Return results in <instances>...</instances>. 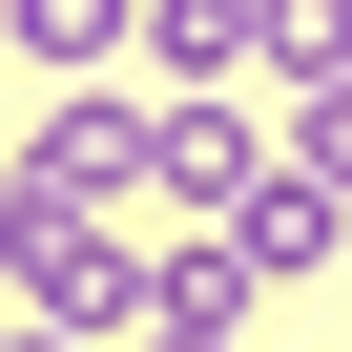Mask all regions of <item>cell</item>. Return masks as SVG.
<instances>
[{
  "mask_svg": "<svg viewBox=\"0 0 352 352\" xmlns=\"http://www.w3.org/2000/svg\"><path fill=\"white\" fill-rule=\"evenodd\" d=\"M0 352H83V331H0Z\"/></svg>",
  "mask_w": 352,
  "mask_h": 352,
  "instance_id": "ba28073f",
  "label": "cell"
},
{
  "mask_svg": "<svg viewBox=\"0 0 352 352\" xmlns=\"http://www.w3.org/2000/svg\"><path fill=\"white\" fill-rule=\"evenodd\" d=\"M270 166H290V145H270L249 104H166V145H145V208H166V228H249V187H270Z\"/></svg>",
  "mask_w": 352,
  "mask_h": 352,
  "instance_id": "3957f363",
  "label": "cell"
},
{
  "mask_svg": "<svg viewBox=\"0 0 352 352\" xmlns=\"http://www.w3.org/2000/svg\"><path fill=\"white\" fill-rule=\"evenodd\" d=\"M290 145H311L331 187H352V63H331V83H290Z\"/></svg>",
  "mask_w": 352,
  "mask_h": 352,
  "instance_id": "52a82bcc",
  "label": "cell"
},
{
  "mask_svg": "<svg viewBox=\"0 0 352 352\" xmlns=\"http://www.w3.org/2000/svg\"><path fill=\"white\" fill-rule=\"evenodd\" d=\"M145 42V0H0V63H42V83H104Z\"/></svg>",
  "mask_w": 352,
  "mask_h": 352,
  "instance_id": "8992f818",
  "label": "cell"
},
{
  "mask_svg": "<svg viewBox=\"0 0 352 352\" xmlns=\"http://www.w3.org/2000/svg\"><path fill=\"white\" fill-rule=\"evenodd\" d=\"M0 290H21V331H145V228H124V208H21V187H0Z\"/></svg>",
  "mask_w": 352,
  "mask_h": 352,
  "instance_id": "6da1fadb",
  "label": "cell"
},
{
  "mask_svg": "<svg viewBox=\"0 0 352 352\" xmlns=\"http://www.w3.org/2000/svg\"><path fill=\"white\" fill-rule=\"evenodd\" d=\"M228 249H249V270H270V290H311V270H331V249H352V187H331V166H311V145H290V166H270V187H249V228H228Z\"/></svg>",
  "mask_w": 352,
  "mask_h": 352,
  "instance_id": "5b68a950",
  "label": "cell"
},
{
  "mask_svg": "<svg viewBox=\"0 0 352 352\" xmlns=\"http://www.w3.org/2000/svg\"><path fill=\"white\" fill-rule=\"evenodd\" d=\"M249 63H270V0H145V83L166 104H228Z\"/></svg>",
  "mask_w": 352,
  "mask_h": 352,
  "instance_id": "277c9868",
  "label": "cell"
},
{
  "mask_svg": "<svg viewBox=\"0 0 352 352\" xmlns=\"http://www.w3.org/2000/svg\"><path fill=\"white\" fill-rule=\"evenodd\" d=\"M145 145H166V104L63 83V104H42V145H21V208H145Z\"/></svg>",
  "mask_w": 352,
  "mask_h": 352,
  "instance_id": "7a4b0ae2",
  "label": "cell"
}]
</instances>
